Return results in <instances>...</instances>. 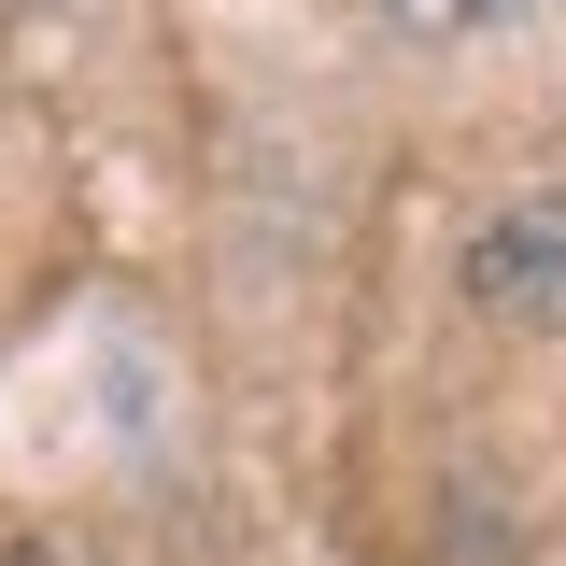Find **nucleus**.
<instances>
[{"label":"nucleus","mask_w":566,"mask_h":566,"mask_svg":"<svg viewBox=\"0 0 566 566\" xmlns=\"http://www.w3.org/2000/svg\"><path fill=\"white\" fill-rule=\"evenodd\" d=\"M382 14H397L411 43H482V29H510V14H524V0H382Z\"/></svg>","instance_id":"nucleus-1"},{"label":"nucleus","mask_w":566,"mask_h":566,"mask_svg":"<svg viewBox=\"0 0 566 566\" xmlns=\"http://www.w3.org/2000/svg\"><path fill=\"white\" fill-rule=\"evenodd\" d=\"M0 566H71V553H0Z\"/></svg>","instance_id":"nucleus-2"}]
</instances>
